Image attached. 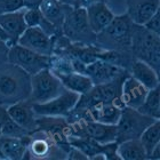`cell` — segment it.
<instances>
[{"instance_id":"cell-1","label":"cell","mask_w":160,"mask_h":160,"mask_svg":"<svg viewBox=\"0 0 160 160\" xmlns=\"http://www.w3.org/2000/svg\"><path fill=\"white\" fill-rule=\"evenodd\" d=\"M30 95V74L9 62L0 64V104L9 107L29 100Z\"/></svg>"},{"instance_id":"cell-2","label":"cell","mask_w":160,"mask_h":160,"mask_svg":"<svg viewBox=\"0 0 160 160\" xmlns=\"http://www.w3.org/2000/svg\"><path fill=\"white\" fill-rule=\"evenodd\" d=\"M134 23L123 13L119 16H114L111 23L103 31L96 34V45L104 50H117L130 53L132 30Z\"/></svg>"},{"instance_id":"cell-3","label":"cell","mask_w":160,"mask_h":160,"mask_svg":"<svg viewBox=\"0 0 160 160\" xmlns=\"http://www.w3.org/2000/svg\"><path fill=\"white\" fill-rule=\"evenodd\" d=\"M160 36L149 31L143 25L134 24L132 30L130 53L135 60H140L160 73Z\"/></svg>"},{"instance_id":"cell-4","label":"cell","mask_w":160,"mask_h":160,"mask_svg":"<svg viewBox=\"0 0 160 160\" xmlns=\"http://www.w3.org/2000/svg\"><path fill=\"white\" fill-rule=\"evenodd\" d=\"M62 34L71 42L95 45L96 34L90 29L85 8L72 7L62 27Z\"/></svg>"},{"instance_id":"cell-5","label":"cell","mask_w":160,"mask_h":160,"mask_svg":"<svg viewBox=\"0 0 160 160\" xmlns=\"http://www.w3.org/2000/svg\"><path fill=\"white\" fill-rule=\"evenodd\" d=\"M156 120L158 119L141 113L137 109H133L129 107L122 108L120 118L117 122L116 142L121 143L127 140L140 138L142 133Z\"/></svg>"},{"instance_id":"cell-6","label":"cell","mask_w":160,"mask_h":160,"mask_svg":"<svg viewBox=\"0 0 160 160\" xmlns=\"http://www.w3.org/2000/svg\"><path fill=\"white\" fill-rule=\"evenodd\" d=\"M65 89L61 80L47 68L31 76V95L29 101L32 104L46 103L61 95Z\"/></svg>"},{"instance_id":"cell-7","label":"cell","mask_w":160,"mask_h":160,"mask_svg":"<svg viewBox=\"0 0 160 160\" xmlns=\"http://www.w3.org/2000/svg\"><path fill=\"white\" fill-rule=\"evenodd\" d=\"M23 159L62 160L68 159V154L48 134L37 129L30 134V140Z\"/></svg>"},{"instance_id":"cell-8","label":"cell","mask_w":160,"mask_h":160,"mask_svg":"<svg viewBox=\"0 0 160 160\" xmlns=\"http://www.w3.org/2000/svg\"><path fill=\"white\" fill-rule=\"evenodd\" d=\"M129 76V74H128ZM128 76L120 77L110 82L94 85L89 92L80 95L76 109H90L104 103H111L121 100V87Z\"/></svg>"},{"instance_id":"cell-9","label":"cell","mask_w":160,"mask_h":160,"mask_svg":"<svg viewBox=\"0 0 160 160\" xmlns=\"http://www.w3.org/2000/svg\"><path fill=\"white\" fill-rule=\"evenodd\" d=\"M70 136L87 137L101 144L116 141L117 125H108L95 120L80 119L70 123Z\"/></svg>"},{"instance_id":"cell-10","label":"cell","mask_w":160,"mask_h":160,"mask_svg":"<svg viewBox=\"0 0 160 160\" xmlns=\"http://www.w3.org/2000/svg\"><path fill=\"white\" fill-rule=\"evenodd\" d=\"M8 62L21 68L30 76L49 68V56L38 54L18 43L10 46L8 52Z\"/></svg>"},{"instance_id":"cell-11","label":"cell","mask_w":160,"mask_h":160,"mask_svg":"<svg viewBox=\"0 0 160 160\" xmlns=\"http://www.w3.org/2000/svg\"><path fill=\"white\" fill-rule=\"evenodd\" d=\"M37 129L48 134L65 152L70 150V123L65 117L58 116H37Z\"/></svg>"},{"instance_id":"cell-12","label":"cell","mask_w":160,"mask_h":160,"mask_svg":"<svg viewBox=\"0 0 160 160\" xmlns=\"http://www.w3.org/2000/svg\"><path fill=\"white\" fill-rule=\"evenodd\" d=\"M80 94L65 89L63 93L46 103L32 104L37 116H58L67 117L79 101Z\"/></svg>"},{"instance_id":"cell-13","label":"cell","mask_w":160,"mask_h":160,"mask_svg":"<svg viewBox=\"0 0 160 160\" xmlns=\"http://www.w3.org/2000/svg\"><path fill=\"white\" fill-rule=\"evenodd\" d=\"M83 73L90 78L94 85H101V83L110 82L117 78L128 76L129 72L121 67L111 64L105 61L96 60L87 64Z\"/></svg>"},{"instance_id":"cell-14","label":"cell","mask_w":160,"mask_h":160,"mask_svg":"<svg viewBox=\"0 0 160 160\" xmlns=\"http://www.w3.org/2000/svg\"><path fill=\"white\" fill-rule=\"evenodd\" d=\"M17 43L38 54L50 56L54 49V37H49L38 27L28 28Z\"/></svg>"},{"instance_id":"cell-15","label":"cell","mask_w":160,"mask_h":160,"mask_svg":"<svg viewBox=\"0 0 160 160\" xmlns=\"http://www.w3.org/2000/svg\"><path fill=\"white\" fill-rule=\"evenodd\" d=\"M25 9L27 8L24 7L17 12L0 15V28L2 29L5 34L7 36L9 46L17 43L20 37L28 29V25L24 20Z\"/></svg>"},{"instance_id":"cell-16","label":"cell","mask_w":160,"mask_h":160,"mask_svg":"<svg viewBox=\"0 0 160 160\" xmlns=\"http://www.w3.org/2000/svg\"><path fill=\"white\" fill-rule=\"evenodd\" d=\"M7 111L10 117L15 120L28 133H33L37 130V114L34 112L32 103L29 100L21 101L17 103L7 107Z\"/></svg>"},{"instance_id":"cell-17","label":"cell","mask_w":160,"mask_h":160,"mask_svg":"<svg viewBox=\"0 0 160 160\" xmlns=\"http://www.w3.org/2000/svg\"><path fill=\"white\" fill-rule=\"evenodd\" d=\"M127 15L134 24L143 25L160 9V0H126Z\"/></svg>"},{"instance_id":"cell-18","label":"cell","mask_w":160,"mask_h":160,"mask_svg":"<svg viewBox=\"0 0 160 160\" xmlns=\"http://www.w3.org/2000/svg\"><path fill=\"white\" fill-rule=\"evenodd\" d=\"M87 18L89 22L90 29L95 34L100 33L113 20L114 14L108 6L104 0H100L92 3L89 7L86 8Z\"/></svg>"},{"instance_id":"cell-19","label":"cell","mask_w":160,"mask_h":160,"mask_svg":"<svg viewBox=\"0 0 160 160\" xmlns=\"http://www.w3.org/2000/svg\"><path fill=\"white\" fill-rule=\"evenodd\" d=\"M149 89L137 81L132 76H128L123 80L121 87V100L125 107H129L133 109H138L147 97Z\"/></svg>"},{"instance_id":"cell-20","label":"cell","mask_w":160,"mask_h":160,"mask_svg":"<svg viewBox=\"0 0 160 160\" xmlns=\"http://www.w3.org/2000/svg\"><path fill=\"white\" fill-rule=\"evenodd\" d=\"M30 135L27 137H13L0 135V159L22 160L25 156Z\"/></svg>"},{"instance_id":"cell-21","label":"cell","mask_w":160,"mask_h":160,"mask_svg":"<svg viewBox=\"0 0 160 160\" xmlns=\"http://www.w3.org/2000/svg\"><path fill=\"white\" fill-rule=\"evenodd\" d=\"M72 7L73 6L62 3L58 0H42L39 9L47 21L54 24L58 31H62L64 20Z\"/></svg>"},{"instance_id":"cell-22","label":"cell","mask_w":160,"mask_h":160,"mask_svg":"<svg viewBox=\"0 0 160 160\" xmlns=\"http://www.w3.org/2000/svg\"><path fill=\"white\" fill-rule=\"evenodd\" d=\"M129 74L133 78L140 81L148 89H153L159 86V74L153 68H151L143 61L134 58L129 68Z\"/></svg>"},{"instance_id":"cell-23","label":"cell","mask_w":160,"mask_h":160,"mask_svg":"<svg viewBox=\"0 0 160 160\" xmlns=\"http://www.w3.org/2000/svg\"><path fill=\"white\" fill-rule=\"evenodd\" d=\"M57 78L61 80V82L63 83V86L67 89L74 92V93H78L80 95L89 92L92 89V87L94 86V83L92 82L90 78L87 74L76 72V71L58 76Z\"/></svg>"},{"instance_id":"cell-24","label":"cell","mask_w":160,"mask_h":160,"mask_svg":"<svg viewBox=\"0 0 160 160\" xmlns=\"http://www.w3.org/2000/svg\"><path fill=\"white\" fill-rule=\"evenodd\" d=\"M118 154L120 160H145L147 151L141 143L140 138L123 141L118 143Z\"/></svg>"},{"instance_id":"cell-25","label":"cell","mask_w":160,"mask_h":160,"mask_svg":"<svg viewBox=\"0 0 160 160\" xmlns=\"http://www.w3.org/2000/svg\"><path fill=\"white\" fill-rule=\"evenodd\" d=\"M69 143L71 147H74L82 151L86 154L88 159L94 160L96 156H104L103 149L104 144H101L96 141L92 140V138H87V137H77V136H70L69 137ZM105 158V157H104Z\"/></svg>"},{"instance_id":"cell-26","label":"cell","mask_w":160,"mask_h":160,"mask_svg":"<svg viewBox=\"0 0 160 160\" xmlns=\"http://www.w3.org/2000/svg\"><path fill=\"white\" fill-rule=\"evenodd\" d=\"M0 126H1V135L13 137H27L30 135V133H28L27 130L15 122V120L8 113L7 107H3L1 104H0Z\"/></svg>"},{"instance_id":"cell-27","label":"cell","mask_w":160,"mask_h":160,"mask_svg":"<svg viewBox=\"0 0 160 160\" xmlns=\"http://www.w3.org/2000/svg\"><path fill=\"white\" fill-rule=\"evenodd\" d=\"M137 110L141 113L154 119H160V88L159 86L150 89L144 102Z\"/></svg>"},{"instance_id":"cell-28","label":"cell","mask_w":160,"mask_h":160,"mask_svg":"<svg viewBox=\"0 0 160 160\" xmlns=\"http://www.w3.org/2000/svg\"><path fill=\"white\" fill-rule=\"evenodd\" d=\"M140 141L142 145L144 147L148 154V159L149 156L151 154L152 150L160 144V120H156L153 123H151L147 129L144 130L142 135L140 136Z\"/></svg>"},{"instance_id":"cell-29","label":"cell","mask_w":160,"mask_h":160,"mask_svg":"<svg viewBox=\"0 0 160 160\" xmlns=\"http://www.w3.org/2000/svg\"><path fill=\"white\" fill-rule=\"evenodd\" d=\"M24 8L23 0H0V15L9 14Z\"/></svg>"},{"instance_id":"cell-30","label":"cell","mask_w":160,"mask_h":160,"mask_svg":"<svg viewBox=\"0 0 160 160\" xmlns=\"http://www.w3.org/2000/svg\"><path fill=\"white\" fill-rule=\"evenodd\" d=\"M103 154L105 157V160H120L119 154H118V143L110 142V143L104 144Z\"/></svg>"},{"instance_id":"cell-31","label":"cell","mask_w":160,"mask_h":160,"mask_svg":"<svg viewBox=\"0 0 160 160\" xmlns=\"http://www.w3.org/2000/svg\"><path fill=\"white\" fill-rule=\"evenodd\" d=\"M143 27L151 32L160 36V9L143 24Z\"/></svg>"},{"instance_id":"cell-32","label":"cell","mask_w":160,"mask_h":160,"mask_svg":"<svg viewBox=\"0 0 160 160\" xmlns=\"http://www.w3.org/2000/svg\"><path fill=\"white\" fill-rule=\"evenodd\" d=\"M10 46L8 45L6 40L0 38V64L8 62V52Z\"/></svg>"},{"instance_id":"cell-33","label":"cell","mask_w":160,"mask_h":160,"mask_svg":"<svg viewBox=\"0 0 160 160\" xmlns=\"http://www.w3.org/2000/svg\"><path fill=\"white\" fill-rule=\"evenodd\" d=\"M68 159L69 160H88L87 156L83 153L82 151L74 147H71L69 152H68Z\"/></svg>"},{"instance_id":"cell-34","label":"cell","mask_w":160,"mask_h":160,"mask_svg":"<svg viewBox=\"0 0 160 160\" xmlns=\"http://www.w3.org/2000/svg\"><path fill=\"white\" fill-rule=\"evenodd\" d=\"M96 1H100V0H76L73 7H77V8H85V9H86L87 7H89L92 3L96 2Z\"/></svg>"},{"instance_id":"cell-35","label":"cell","mask_w":160,"mask_h":160,"mask_svg":"<svg viewBox=\"0 0 160 160\" xmlns=\"http://www.w3.org/2000/svg\"><path fill=\"white\" fill-rule=\"evenodd\" d=\"M25 8H39L42 0H23Z\"/></svg>"},{"instance_id":"cell-36","label":"cell","mask_w":160,"mask_h":160,"mask_svg":"<svg viewBox=\"0 0 160 160\" xmlns=\"http://www.w3.org/2000/svg\"><path fill=\"white\" fill-rule=\"evenodd\" d=\"M159 158H160V144H158L157 147L152 150L150 156H149V159L154 160V159H159Z\"/></svg>"},{"instance_id":"cell-37","label":"cell","mask_w":160,"mask_h":160,"mask_svg":"<svg viewBox=\"0 0 160 160\" xmlns=\"http://www.w3.org/2000/svg\"><path fill=\"white\" fill-rule=\"evenodd\" d=\"M62 3H65V5H69V6H74V1L76 0H58Z\"/></svg>"},{"instance_id":"cell-38","label":"cell","mask_w":160,"mask_h":160,"mask_svg":"<svg viewBox=\"0 0 160 160\" xmlns=\"http://www.w3.org/2000/svg\"><path fill=\"white\" fill-rule=\"evenodd\" d=\"M0 38H1V39H3V40H6L7 42H8V39H7V36H6V34H5V32H3V31H2V29H1V28H0Z\"/></svg>"},{"instance_id":"cell-39","label":"cell","mask_w":160,"mask_h":160,"mask_svg":"<svg viewBox=\"0 0 160 160\" xmlns=\"http://www.w3.org/2000/svg\"><path fill=\"white\" fill-rule=\"evenodd\" d=\"M0 135H1V126H0Z\"/></svg>"}]
</instances>
